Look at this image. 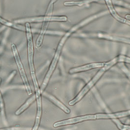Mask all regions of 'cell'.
I'll use <instances>...</instances> for the list:
<instances>
[{"mask_svg":"<svg viewBox=\"0 0 130 130\" xmlns=\"http://www.w3.org/2000/svg\"><path fill=\"white\" fill-rule=\"evenodd\" d=\"M56 1H51L50 3L46 15L44 16H39L35 17H29L23 19L16 20L14 23L16 24L26 23H33V22H44L46 20L51 21H58V22H66L68 18L66 16H52V11L53 7V4Z\"/></svg>","mask_w":130,"mask_h":130,"instance_id":"6da1fadb","label":"cell"},{"mask_svg":"<svg viewBox=\"0 0 130 130\" xmlns=\"http://www.w3.org/2000/svg\"><path fill=\"white\" fill-rule=\"evenodd\" d=\"M112 66L111 65L109 62L105 64L104 67L102 68L96 74V75L92 78L91 80L86 85L84 88L81 90L76 97L74 98L72 101L69 102V105L70 106H73L74 105L76 104L79 101H80L82 98L85 96V95L89 91L90 89L93 87L95 83L98 81V80L102 76V75L105 73V72L108 70Z\"/></svg>","mask_w":130,"mask_h":130,"instance_id":"7a4b0ae2","label":"cell"},{"mask_svg":"<svg viewBox=\"0 0 130 130\" xmlns=\"http://www.w3.org/2000/svg\"><path fill=\"white\" fill-rule=\"evenodd\" d=\"M72 33L70 30L69 31H68V32L66 33L65 34V35L64 36V37L61 39V41H60L58 46H57V50L56 51V52L55 53V55H54V57L52 60V62L51 64L50 68L48 70V72L46 74V77L44 79V80L41 86V89H40L41 92H43V91H44L46 85L47 84V83L49 81V80L52 75V73L56 68V66L57 62L58 61L59 58V57H60L63 45L66 42V40L69 37V36Z\"/></svg>","mask_w":130,"mask_h":130,"instance_id":"3957f363","label":"cell"},{"mask_svg":"<svg viewBox=\"0 0 130 130\" xmlns=\"http://www.w3.org/2000/svg\"><path fill=\"white\" fill-rule=\"evenodd\" d=\"M11 48H12V53H13V56L14 57L15 62L16 63V65L17 66L18 69L19 71L21 77L22 79L24 84L25 85L26 92H27L28 95H31L32 94L31 90V88H30V86L28 83V82L27 79L26 77V74L25 70L24 69L23 66L22 64V63L21 61L20 58L19 54L16 46L15 44H12L11 45Z\"/></svg>","mask_w":130,"mask_h":130,"instance_id":"277c9868","label":"cell"},{"mask_svg":"<svg viewBox=\"0 0 130 130\" xmlns=\"http://www.w3.org/2000/svg\"><path fill=\"white\" fill-rule=\"evenodd\" d=\"M31 75L33 83L34 84L35 91V96L37 102V115L35 119V123L33 128L38 130L39 128V124L40 122V118L42 114V102H41V91L39 88L38 83L36 79L35 72H31Z\"/></svg>","mask_w":130,"mask_h":130,"instance_id":"5b68a950","label":"cell"},{"mask_svg":"<svg viewBox=\"0 0 130 130\" xmlns=\"http://www.w3.org/2000/svg\"><path fill=\"white\" fill-rule=\"evenodd\" d=\"M25 29L26 32V38L27 40V53L29 67L30 72H35L33 63V54L34 48L33 44L32 36L30 25L29 23H26L25 25Z\"/></svg>","mask_w":130,"mask_h":130,"instance_id":"8992f818","label":"cell"},{"mask_svg":"<svg viewBox=\"0 0 130 130\" xmlns=\"http://www.w3.org/2000/svg\"><path fill=\"white\" fill-rule=\"evenodd\" d=\"M94 120H96L95 115H85L83 116L73 117L70 119L57 122L53 124V126L54 127L56 128L60 126L80 123L85 121Z\"/></svg>","mask_w":130,"mask_h":130,"instance_id":"52a82bcc","label":"cell"},{"mask_svg":"<svg viewBox=\"0 0 130 130\" xmlns=\"http://www.w3.org/2000/svg\"><path fill=\"white\" fill-rule=\"evenodd\" d=\"M96 119H117L122 117H126L130 116V110L115 113H97L95 114Z\"/></svg>","mask_w":130,"mask_h":130,"instance_id":"ba28073f","label":"cell"},{"mask_svg":"<svg viewBox=\"0 0 130 130\" xmlns=\"http://www.w3.org/2000/svg\"><path fill=\"white\" fill-rule=\"evenodd\" d=\"M105 63H94L87 64L72 69L70 70L69 72L70 73H74L78 72H84L93 69L103 68L105 66Z\"/></svg>","mask_w":130,"mask_h":130,"instance_id":"9c48e42d","label":"cell"},{"mask_svg":"<svg viewBox=\"0 0 130 130\" xmlns=\"http://www.w3.org/2000/svg\"><path fill=\"white\" fill-rule=\"evenodd\" d=\"M105 2L107 5V7L110 10V12H111V14L114 17L115 19H116L120 22L126 24L130 26V21L123 18L122 17H120L119 15H118V14L117 13V12L116 11L113 7L112 6V5L111 4V1H106Z\"/></svg>","mask_w":130,"mask_h":130,"instance_id":"30bf717a","label":"cell"},{"mask_svg":"<svg viewBox=\"0 0 130 130\" xmlns=\"http://www.w3.org/2000/svg\"><path fill=\"white\" fill-rule=\"evenodd\" d=\"M42 93L45 96L48 98L54 104H55L59 108H60L61 110H62L66 113H70V111H71L68 108H67L64 104H63L61 102H60L56 98H55L52 95H51L46 92H42Z\"/></svg>","mask_w":130,"mask_h":130,"instance_id":"8fae6325","label":"cell"},{"mask_svg":"<svg viewBox=\"0 0 130 130\" xmlns=\"http://www.w3.org/2000/svg\"><path fill=\"white\" fill-rule=\"evenodd\" d=\"M98 37L100 38H103V39L110 40L113 41L122 42L124 43H126L127 44L130 45V39L126 38L114 36H110V35H106V34H98Z\"/></svg>","mask_w":130,"mask_h":130,"instance_id":"7c38bea8","label":"cell"},{"mask_svg":"<svg viewBox=\"0 0 130 130\" xmlns=\"http://www.w3.org/2000/svg\"><path fill=\"white\" fill-rule=\"evenodd\" d=\"M0 23H1L2 24L5 26H6L10 27H12L13 28L20 30L21 31H26V29L24 26L17 25L16 24H14L13 23H11L10 22H9L8 21H7L6 20L2 18L1 17H0Z\"/></svg>","mask_w":130,"mask_h":130,"instance_id":"4fadbf2b","label":"cell"},{"mask_svg":"<svg viewBox=\"0 0 130 130\" xmlns=\"http://www.w3.org/2000/svg\"><path fill=\"white\" fill-rule=\"evenodd\" d=\"M36 98L35 95H33L31 97L29 98L26 102L25 103V104H23L19 109L16 111L15 114L17 116H18L20 115L22 112H23L25 110H26V109L30 106V105L35 100Z\"/></svg>","mask_w":130,"mask_h":130,"instance_id":"5bb4252c","label":"cell"},{"mask_svg":"<svg viewBox=\"0 0 130 130\" xmlns=\"http://www.w3.org/2000/svg\"><path fill=\"white\" fill-rule=\"evenodd\" d=\"M110 62L113 65L117 64L118 62H125L127 63L130 64V57L124 55H119L111 60Z\"/></svg>","mask_w":130,"mask_h":130,"instance_id":"9a60e30c","label":"cell"},{"mask_svg":"<svg viewBox=\"0 0 130 130\" xmlns=\"http://www.w3.org/2000/svg\"><path fill=\"white\" fill-rule=\"evenodd\" d=\"M92 1H80V2H66L64 3L65 6H82L85 5L88 3H90Z\"/></svg>","mask_w":130,"mask_h":130,"instance_id":"2e32d148","label":"cell"},{"mask_svg":"<svg viewBox=\"0 0 130 130\" xmlns=\"http://www.w3.org/2000/svg\"><path fill=\"white\" fill-rule=\"evenodd\" d=\"M113 122L117 126V128L120 130H130V125L122 123L118 119H112Z\"/></svg>","mask_w":130,"mask_h":130,"instance_id":"e0dca14e","label":"cell"},{"mask_svg":"<svg viewBox=\"0 0 130 130\" xmlns=\"http://www.w3.org/2000/svg\"><path fill=\"white\" fill-rule=\"evenodd\" d=\"M0 106H1V111H2V116L3 119H5V113H4V104L3 102V99L1 93L0 92Z\"/></svg>","mask_w":130,"mask_h":130,"instance_id":"ac0fdd59","label":"cell"},{"mask_svg":"<svg viewBox=\"0 0 130 130\" xmlns=\"http://www.w3.org/2000/svg\"><path fill=\"white\" fill-rule=\"evenodd\" d=\"M126 18L127 19L129 20H130V15H127L126 16Z\"/></svg>","mask_w":130,"mask_h":130,"instance_id":"d6986e66","label":"cell"},{"mask_svg":"<svg viewBox=\"0 0 130 130\" xmlns=\"http://www.w3.org/2000/svg\"><path fill=\"white\" fill-rule=\"evenodd\" d=\"M35 130V129H33V128H32V130Z\"/></svg>","mask_w":130,"mask_h":130,"instance_id":"ffe728a7","label":"cell"},{"mask_svg":"<svg viewBox=\"0 0 130 130\" xmlns=\"http://www.w3.org/2000/svg\"><path fill=\"white\" fill-rule=\"evenodd\" d=\"M1 79L0 78V83H1Z\"/></svg>","mask_w":130,"mask_h":130,"instance_id":"44dd1931","label":"cell"},{"mask_svg":"<svg viewBox=\"0 0 130 130\" xmlns=\"http://www.w3.org/2000/svg\"><path fill=\"white\" fill-rule=\"evenodd\" d=\"M0 64H1V61H0Z\"/></svg>","mask_w":130,"mask_h":130,"instance_id":"7402d4cb","label":"cell"},{"mask_svg":"<svg viewBox=\"0 0 130 130\" xmlns=\"http://www.w3.org/2000/svg\"></svg>","mask_w":130,"mask_h":130,"instance_id":"603a6c76","label":"cell"}]
</instances>
